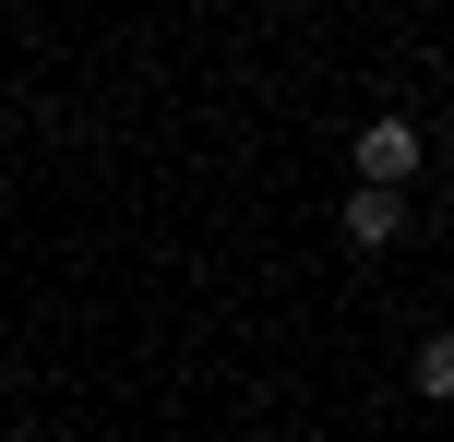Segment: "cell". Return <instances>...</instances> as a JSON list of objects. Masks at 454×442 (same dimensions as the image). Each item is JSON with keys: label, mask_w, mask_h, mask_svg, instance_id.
Here are the masks:
<instances>
[{"label": "cell", "mask_w": 454, "mask_h": 442, "mask_svg": "<svg viewBox=\"0 0 454 442\" xmlns=\"http://www.w3.org/2000/svg\"><path fill=\"white\" fill-rule=\"evenodd\" d=\"M347 167L383 180V191H407V180H419V120H371V132L347 143Z\"/></svg>", "instance_id": "cell-1"}, {"label": "cell", "mask_w": 454, "mask_h": 442, "mask_svg": "<svg viewBox=\"0 0 454 442\" xmlns=\"http://www.w3.org/2000/svg\"><path fill=\"white\" fill-rule=\"evenodd\" d=\"M407 383H419V407H442V395H454V347H442V335H419V359H407Z\"/></svg>", "instance_id": "cell-3"}, {"label": "cell", "mask_w": 454, "mask_h": 442, "mask_svg": "<svg viewBox=\"0 0 454 442\" xmlns=\"http://www.w3.org/2000/svg\"><path fill=\"white\" fill-rule=\"evenodd\" d=\"M84 442H108V430H84Z\"/></svg>", "instance_id": "cell-4"}, {"label": "cell", "mask_w": 454, "mask_h": 442, "mask_svg": "<svg viewBox=\"0 0 454 442\" xmlns=\"http://www.w3.org/2000/svg\"><path fill=\"white\" fill-rule=\"evenodd\" d=\"M347 239H359V252H395V239H407V191H383V180H359L347 191V215H335Z\"/></svg>", "instance_id": "cell-2"}]
</instances>
